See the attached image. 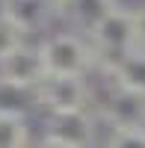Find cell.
<instances>
[{
    "label": "cell",
    "instance_id": "obj_8",
    "mask_svg": "<svg viewBox=\"0 0 145 148\" xmlns=\"http://www.w3.org/2000/svg\"><path fill=\"white\" fill-rule=\"evenodd\" d=\"M0 12L30 36L56 18V0H0Z\"/></svg>",
    "mask_w": 145,
    "mask_h": 148
},
{
    "label": "cell",
    "instance_id": "obj_1",
    "mask_svg": "<svg viewBox=\"0 0 145 148\" xmlns=\"http://www.w3.org/2000/svg\"><path fill=\"white\" fill-rule=\"evenodd\" d=\"M39 47H42L47 74H83V77H86V74L101 62L95 45L86 42L77 30L53 33V36H47Z\"/></svg>",
    "mask_w": 145,
    "mask_h": 148
},
{
    "label": "cell",
    "instance_id": "obj_11",
    "mask_svg": "<svg viewBox=\"0 0 145 148\" xmlns=\"http://www.w3.org/2000/svg\"><path fill=\"white\" fill-rule=\"evenodd\" d=\"M104 142L113 148H145V127H110Z\"/></svg>",
    "mask_w": 145,
    "mask_h": 148
},
{
    "label": "cell",
    "instance_id": "obj_5",
    "mask_svg": "<svg viewBox=\"0 0 145 148\" xmlns=\"http://www.w3.org/2000/svg\"><path fill=\"white\" fill-rule=\"evenodd\" d=\"M36 104H42L47 113L59 110H83L89 107L92 92L83 74H47V77L33 89Z\"/></svg>",
    "mask_w": 145,
    "mask_h": 148
},
{
    "label": "cell",
    "instance_id": "obj_9",
    "mask_svg": "<svg viewBox=\"0 0 145 148\" xmlns=\"http://www.w3.org/2000/svg\"><path fill=\"white\" fill-rule=\"evenodd\" d=\"M104 71L110 74L113 86H122V89H133L145 95V45L130 47L127 53L104 62Z\"/></svg>",
    "mask_w": 145,
    "mask_h": 148
},
{
    "label": "cell",
    "instance_id": "obj_13",
    "mask_svg": "<svg viewBox=\"0 0 145 148\" xmlns=\"http://www.w3.org/2000/svg\"><path fill=\"white\" fill-rule=\"evenodd\" d=\"M136 30H139V45H145V9H136Z\"/></svg>",
    "mask_w": 145,
    "mask_h": 148
},
{
    "label": "cell",
    "instance_id": "obj_7",
    "mask_svg": "<svg viewBox=\"0 0 145 148\" xmlns=\"http://www.w3.org/2000/svg\"><path fill=\"white\" fill-rule=\"evenodd\" d=\"M116 6V0H56V18H62L71 30L89 36Z\"/></svg>",
    "mask_w": 145,
    "mask_h": 148
},
{
    "label": "cell",
    "instance_id": "obj_3",
    "mask_svg": "<svg viewBox=\"0 0 145 148\" xmlns=\"http://www.w3.org/2000/svg\"><path fill=\"white\" fill-rule=\"evenodd\" d=\"M98 116L89 113V107L83 110H59V113H47L44 121V145H59V148H83L98 142Z\"/></svg>",
    "mask_w": 145,
    "mask_h": 148
},
{
    "label": "cell",
    "instance_id": "obj_10",
    "mask_svg": "<svg viewBox=\"0 0 145 148\" xmlns=\"http://www.w3.org/2000/svg\"><path fill=\"white\" fill-rule=\"evenodd\" d=\"M30 142V125L21 110L0 107V148H21Z\"/></svg>",
    "mask_w": 145,
    "mask_h": 148
},
{
    "label": "cell",
    "instance_id": "obj_6",
    "mask_svg": "<svg viewBox=\"0 0 145 148\" xmlns=\"http://www.w3.org/2000/svg\"><path fill=\"white\" fill-rule=\"evenodd\" d=\"M98 116L107 121V130L110 127H145V95L113 86L107 101L98 110Z\"/></svg>",
    "mask_w": 145,
    "mask_h": 148
},
{
    "label": "cell",
    "instance_id": "obj_4",
    "mask_svg": "<svg viewBox=\"0 0 145 148\" xmlns=\"http://www.w3.org/2000/svg\"><path fill=\"white\" fill-rule=\"evenodd\" d=\"M44 77H47V65H44L39 45L21 42L18 47H12L0 59V86H6V89H18V92L30 89L33 92Z\"/></svg>",
    "mask_w": 145,
    "mask_h": 148
},
{
    "label": "cell",
    "instance_id": "obj_12",
    "mask_svg": "<svg viewBox=\"0 0 145 148\" xmlns=\"http://www.w3.org/2000/svg\"><path fill=\"white\" fill-rule=\"evenodd\" d=\"M21 42H27V33H24L15 21H9L3 12H0V59H3L12 47H18Z\"/></svg>",
    "mask_w": 145,
    "mask_h": 148
},
{
    "label": "cell",
    "instance_id": "obj_2",
    "mask_svg": "<svg viewBox=\"0 0 145 148\" xmlns=\"http://www.w3.org/2000/svg\"><path fill=\"white\" fill-rule=\"evenodd\" d=\"M89 42L95 45V51L104 62L127 53L130 47L139 45V30H136V9L116 6L98 27L89 33Z\"/></svg>",
    "mask_w": 145,
    "mask_h": 148
}]
</instances>
